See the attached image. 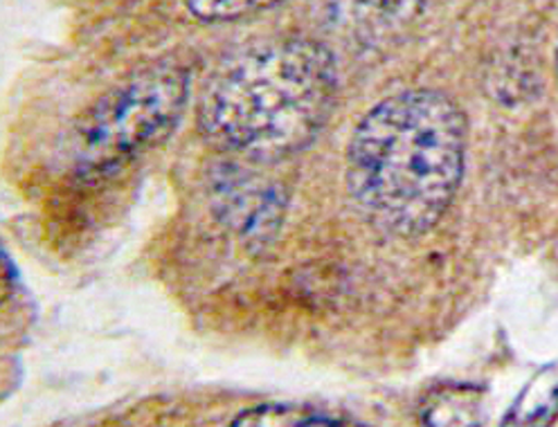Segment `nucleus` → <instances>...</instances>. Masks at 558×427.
Returning <instances> with one entry per match:
<instances>
[{
    "label": "nucleus",
    "instance_id": "f257e3e1",
    "mask_svg": "<svg viewBox=\"0 0 558 427\" xmlns=\"http://www.w3.org/2000/svg\"><path fill=\"white\" fill-rule=\"evenodd\" d=\"M466 156V118L439 90H405L376 103L347 149V190L383 234L433 230L456 198Z\"/></svg>",
    "mask_w": 558,
    "mask_h": 427
},
{
    "label": "nucleus",
    "instance_id": "f03ea898",
    "mask_svg": "<svg viewBox=\"0 0 558 427\" xmlns=\"http://www.w3.org/2000/svg\"><path fill=\"white\" fill-rule=\"evenodd\" d=\"M338 73L327 48L304 39L241 52L207 82L198 122L221 149L255 160L302 151L327 124Z\"/></svg>",
    "mask_w": 558,
    "mask_h": 427
},
{
    "label": "nucleus",
    "instance_id": "7ed1b4c3",
    "mask_svg": "<svg viewBox=\"0 0 558 427\" xmlns=\"http://www.w3.org/2000/svg\"><path fill=\"white\" fill-rule=\"evenodd\" d=\"M190 97V73L158 63L104 97L80 129L77 158L86 171L120 164L162 142L179 124Z\"/></svg>",
    "mask_w": 558,
    "mask_h": 427
},
{
    "label": "nucleus",
    "instance_id": "20e7f679",
    "mask_svg": "<svg viewBox=\"0 0 558 427\" xmlns=\"http://www.w3.org/2000/svg\"><path fill=\"white\" fill-rule=\"evenodd\" d=\"M558 418V363L543 369L522 391L502 427H549Z\"/></svg>",
    "mask_w": 558,
    "mask_h": 427
},
{
    "label": "nucleus",
    "instance_id": "39448f33",
    "mask_svg": "<svg viewBox=\"0 0 558 427\" xmlns=\"http://www.w3.org/2000/svg\"><path fill=\"white\" fill-rule=\"evenodd\" d=\"M426 427H477L484 418L482 394L473 387H444L433 391L422 410Z\"/></svg>",
    "mask_w": 558,
    "mask_h": 427
},
{
    "label": "nucleus",
    "instance_id": "423d86ee",
    "mask_svg": "<svg viewBox=\"0 0 558 427\" xmlns=\"http://www.w3.org/2000/svg\"><path fill=\"white\" fill-rule=\"evenodd\" d=\"M230 427H363L352 418L298 405H259L243 412Z\"/></svg>",
    "mask_w": 558,
    "mask_h": 427
},
{
    "label": "nucleus",
    "instance_id": "0eeeda50",
    "mask_svg": "<svg viewBox=\"0 0 558 427\" xmlns=\"http://www.w3.org/2000/svg\"><path fill=\"white\" fill-rule=\"evenodd\" d=\"M284 3V0H185L187 10L207 23L217 21H234L248 14H257L272 5Z\"/></svg>",
    "mask_w": 558,
    "mask_h": 427
}]
</instances>
